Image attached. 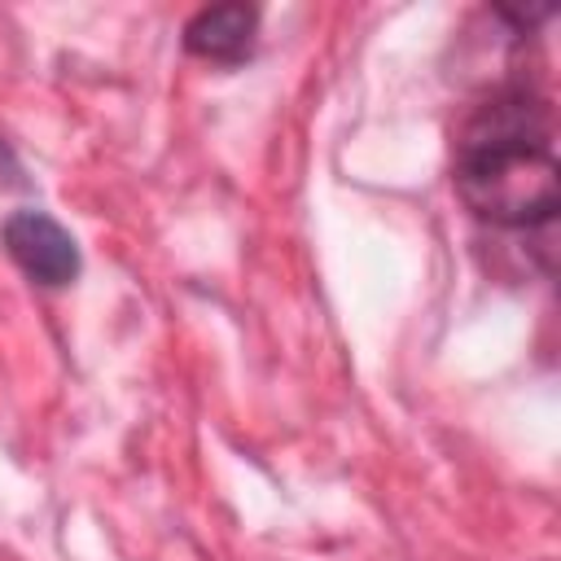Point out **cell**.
Returning <instances> with one entry per match:
<instances>
[{
	"label": "cell",
	"mask_w": 561,
	"mask_h": 561,
	"mask_svg": "<svg viewBox=\"0 0 561 561\" xmlns=\"http://www.w3.org/2000/svg\"><path fill=\"white\" fill-rule=\"evenodd\" d=\"M259 35V9L250 4H210L197 9L184 26V48L215 66H237L254 53Z\"/></svg>",
	"instance_id": "3957f363"
},
{
	"label": "cell",
	"mask_w": 561,
	"mask_h": 561,
	"mask_svg": "<svg viewBox=\"0 0 561 561\" xmlns=\"http://www.w3.org/2000/svg\"><path fill=\"white\" fill-rule=\"evenodd\" d=\"M0 241L9 250V259L48 289H61L79 276V245L75 237L44 210H13L0 228Z\"/></svg>",
	"instance_id": "7a4b0ae2"
},
{
	"label": "cell",
	"mask_w": 561,
	"mask_h": 561,
	"mask_svg": "<svg viewBox=\"0 0 561 561\" xmlns=\"http://www.w3.org/2000/svg\"><path fill=\"white\" fill-rule=\"evenodd\" d=\"M456 193L495 228H539L561 206V171L552 158V118L530 88H504L460 131Z\"/></svg>",
	"instance_id": "6da1fadb"
}]
</instances>
